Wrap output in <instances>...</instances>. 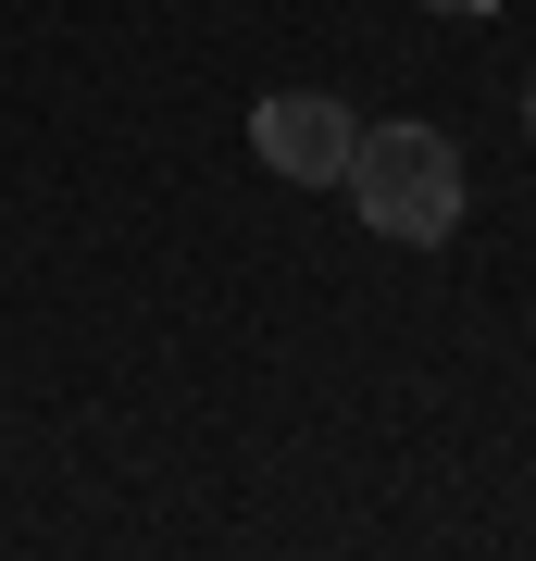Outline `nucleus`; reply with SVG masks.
Instances as JSON below:
<instances>
[{"instance_id":"obj_1","label":"nucleus","mask_w":536,"mask_h":561,"mask_svg":"<svg viewBox=\"0 0 536 561\" xmlns=\"http://www.w3.org/2000/svg\"><path fill=\"white\" fill-rule=\"evenodd\" d=\"M350 213L375 225V238H399V250H437L449 225H461V150L437 138V125H362L350 138Z\"/></svg>"},{"instance_id":"obj_4","label":"nucleus","mask_w":536,"mask_h":561,"mask_svg":"<svg viewBox=\"0 0 536 561\" xmlns=\"http://www.w3.org/2000/svg\"><path fill=\"white\" fill-rule=\"evenodd\" d=\"M524 138H536V101H524Z\"/></svg>"},{"instance_id":"obj_2","label":"nucleus","mask_w":536,"mask_h":561,"mask_svg":"<svg viewBox=\"0 0 536 561\" xmlns=\"http://www.w3.org/2000/svg\"><path fill=\"white\" fill-rule=\"evenodd\" d=\"M350 138H362V113L324 101V88H275V101L250 113L262 175H287V187H338V175H350Z\"/></svg>"},{"instance_id":"obj_3","label":"nucleus","mask_w":536,"mask_h":561,"mask_svg":"<svg viewBox=\"0 0 536 561\" xmlns=\"http://www.w3.org/2000/svg\"><path fill=\"white\" fill-rule=\"evenodd\" d=\"M424 13H499V0H424Z\"/></svg>"}]
</instances>
